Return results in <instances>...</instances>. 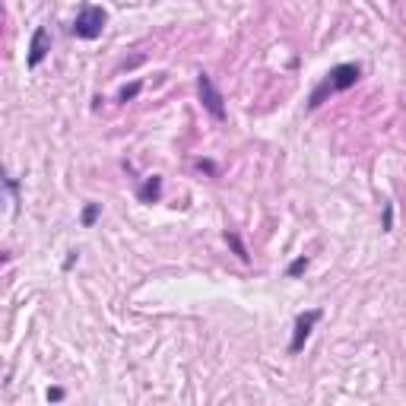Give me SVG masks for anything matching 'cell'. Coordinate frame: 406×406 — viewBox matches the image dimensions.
I'll return each instance as SVG.
<instances>
[{
    "instance_id": "5",
    "label": "cell",
    "mask_w": 406,
    "mask_h": 406,
    "mask_svg": "<svg viewBox=\"0 0 406 406\" xmlns=\"http://www.w3.org/2000/svg\"><path fill=\"white\" fill-rule=\"evenodd\" d=\"M48 54H51V32H48L45 26H38V29L32 32V42H29L26 67H29V70H35L38 64L45 61V58H48Z\"/></svg>"
},
{
    "instance_id": "10",
    "label": "cell",
    "mask_w": 406,
    "mask_h": 406,
    "mask_svg": "<svg viewBox=\"0 0 406 406\" xmlns=\"http://www.w3.org/2000/svg\"><path fill=\"white\" fill-rule=\"evenodd\" d=\"M99 213H102V207H99V203H86V210H83V225H86V229H92L95 219H99Z\"/></svg>"
},
{
    "instance_id": "9",
    "label": "cell",
    "mask_w": 406,
    "mask_h": 406,
    "mask_svg": "<svg viewBox=\"0 0 406 406\" xmlns=\"http://www.w3.org/2000/svg\"><path fill=\"white\" fill-rule=\"evenodd\" d=\"M140 89H143V83H140V79H137V83H130V86H124L121 92H118V102H134V99L140 95Z\"/></svg>"
},
{
    "instance_id": "4",
    "label": "cell",
    "mask_w": 406,
    "mask_h": 406,
    "mask_svg": "<svg viewBox=\"0 0 406 406\" xmlns=\"http://www.w3.org/2000/svg\"><path fill=\"white\" fill-rule=\"evenodd\" d=\"M324 318V312L320 308H312V312H302L299 318H295L292 324V343H289V355H299L305 349V343H308V337H312L314 324Z\"/></svg>"
},
{
    "instance_id": "6",
    "label": "cell",
    "mask_w": 406,
    "mask_h": 406,
    "mask_svg": "<svg viewBox=\"0 0 406 406\" xmlns=\"http://www.w3.org/2000/svg\"><path fill=\"white\" fill-rule=\"evenodd\" d=\"M137 197L143 200V203H156V200L162 197V178H159V175H153V178H147V181L140 184Z\"/></svg>"
},
{
    "instance_id": "7",
    "label": "cell",
    "mask_w": 406,
    "mask_h": 406,
    "mask_svg": "<svg viewBox=\"0 0 406 406\" xmlns=\"http://www.w3.org/2000/svg\"><path fill=\"white\" fill-rule=\"evenodd\" d=\"M225 242L232 244V251L238 254V260H244V264H248V260H251V254H248V248H244V242L238 238V235H235V232H225Z\"/></svg>"
},
{
    "instance_id": "1",
    "label": "cell",
    "mask_w": 406,
    "mask_h": 406,
    "mask_svg": "<svg viewBox=\"0 0 406 406\" xmlns=\"http://www.w3.org/2000/svg\"><path fill=\"white\" fill-rule=\"evenodd\" d=\"M359 79H362V67H359V64H337V67L330 70L327 77H324L318 86H314L312 99H308V108H312V112H314V108H320V105L327 102L330 95L353 89Z\"/></svg>"
},
{
    "instance_id": "8",
    "label": "cell",
    "mask_w": 406,
    "mask_h": 406,
    "mask_svg": "<svg viewBox=\"0 0 406 406\" xmlns=\"http://www.w3.org/2000/svg\"><path fill=\"white\" fill-rule=\"evenodd\" d=\"M305 270H308V257L302 254V257H295L292 264H289V270H286V277H289V279H299V277L305 273Z\"/></svg>"
},
{
    "instance_id": "11",
    "label": "cell",
    "mask_w": 406,
    "mask_h": 406,
    "mask_svg": "<svg viewBox=\"0 0 406 406\" xmlns=\"http://www.w3.org/2000/svg\"><path fill=\"white\" fill-rule=\"evenodd\" d=\"M7 190H10V197H13V210L19 207V181L16 178H7Z\"/></svg>"
},
{
    "instance_id": "13",
    "label": "cell",
    "mask_w": 406,
    "mask_h": 406,
    "mask_svg": "<svg viewBox=\"0 0 406 406\" xmlns=\"http://www.w3.org/2000/svg\"><path fill=\"white\" fill-rule=\"evenodd\" d=\"M77 260H79V251H70V257L64 260V270H70L73 264H77Z\"/></svg>"
},
{
    "instance_id": "2",
    "label": "cell",
    "mask_w": 406,
    "mask_h": 406,
    "mask_svg": "<svg viewBox=\"0 0 406 406\" xmlns=\"http://www.w3.org/2000/svg\"><path fill=\"white\" fill-rule=\"evenodd\" d=\"M105 23H108V13H105L102 7L83 3L77 19H73V26H70V32L77 35V38H83V42H95V38L105 32Z\"/></svg>"
},
{
    "instance_id": "3",
    "label": "cell",
    "mask_w": 406,
    "mask_h": 406,
    "mask_svg": "<svg viewBox=\"0 0 406 406\" xmlns=\"http://www.w3.org/2000/svg\"><path fill=\"white\" fill-rule=\"evenodd\" d=\"M197 92H200V102H203V108H207L210 118L223 124L225 118H229V112H225V99H223V92L216 89V83H213L210 73H197Z\"/></svg>"
},
{
    "instance_id": "12",
    "label": "cell",
    "mask_w": 406,
    "mask_h": 406,
    "mask_svg": "<svg viewBox=\"0 0 406 406\" xmlns=\"http://www.w3.org/2000/svg\"><path fill=\"white\" fill-rule=\"evenodd\" d=\"M48 400H54V403L64 400V388H51V390H48Z\"/></svg>"
}]
</instances>
